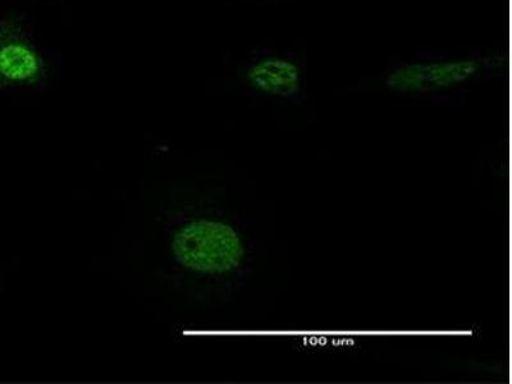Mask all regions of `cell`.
I'll return each instance as SVG.
<instances>
[{"mask_svg": "<svg viewBox=\"0 0 512 384\" xmlns=\"http://www.w3.org/2000/svg\"><path fill=\"white\" fill-rule=\"evenodd\" d=\"M173 260L199 277H222L244 263L245 242L230 223L208 217L186 219L172 233Z\"/></svg>", "mask_w": 512, "mask_h": 384, "instance_id": "cell-1", "label": "cell"}, {"mask_svg": "<svg viewBox=\"0 0 512 384\" xmlns=\"http://www.w3.org/2000/svg\"><path fill=\"white\" fill-rule=\"evenodd\" d=\"M47 63L16 18L0 20V90L27 88L47 76Z\"/></svg>", "mask_w": 512, "mask_h": 384, "instance_id": "cell-2", "label": "cell"}, {"mask_svg": "<svg viewBox=\"0 0 512 384\" xmlns=\"http://www.w3.org/2000/svg\"><path fill=\"white\" fill-rule=\"evenodd\" d=\"M478 71L479 63L473 59L411 63L393 71L386 84L397 93H431L465 84Z\"/></svg>", "mask_w": 512, "mask_h": 384, "instance_id": "cell-3", "label": "cell"}, {"mask_svg": "<svg viewBox=\"0 0 512 384\" xmlns=\"http://www.w3.org/2000/svg\"><path fill=\"white\" fill-rule=\"evenodd\" d=\"M250 85L260 93L291 98L301 88V71L286 58L269 57L256 62L248 70Z\"/></svg>", "mask_w": 512, "mask_h": 384, "instance_id": "cell-4", "label": "cell"}]
</instances>
